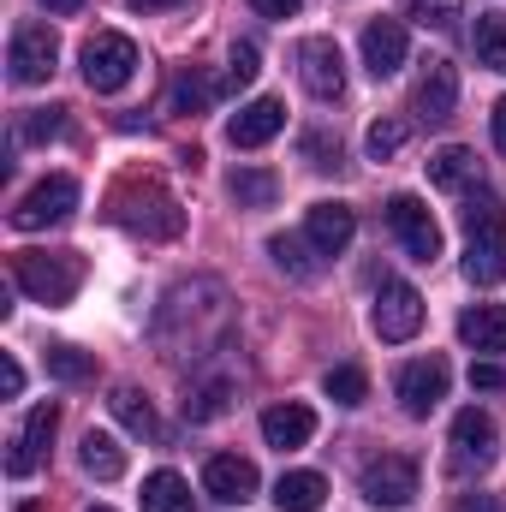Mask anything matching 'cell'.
Segmentation results:
<instances>
[{
  "mask_svg": "<svg viewBox=\"0 0 506 512\" xmlns=\"http://www.w3.org/2000/svg\"><path fill=\"white\" fill-rule=\"evenodd\" d=\"M411 108H417V120H453V108H459V66L453 60H429L423 66V78H417V90H411Z\"/></svg>",
  "mask_w": 506,
  "mask_h": 512,
  "instance_id": "cell-15",
  "label": "cell"
},
{
  "mask_svg": "<svg viewBox=\"0 0 506 512\" xmlns=\"http://www.w3.org/2000/svg\"><path fill=\"white\" fill-rule=\"evenodd\" d=\"M90 512H114V507H90Z\"/></svg>",
  "mask_w": 506,
  "mask_h": 512,
  "instance_id": "cell-46",
  "label": "cell"
},
{
  "mask_svg": "<svg viewBox=\"0 0 506 512\" xmlns=\"http://www.w3.org/2000/svg\"><path fill=\"white\" fill-rule=\"evenodd\" d=\"M322 501H328V477L322 471H286L274 483V507L280 512H322Z\"/></svg>",
  "mask_w": 506,
  "mask_h": 512,
  "instance_id": "cell-24",
  "label": "cell"
},
{
  "mask_svg": "<svg viewBox=\"0 0 506 512\" xmlns=\"http://www.w3.org/2000/svg\"><path fill=\"white\" fill-rule=\"evenodd\" d=\"M298 149H304V161H310L316 173H334V167H340V137H328V131H304Z\"/></svg>",
  "mask_w": 506,
  "mask_h": 512,
  "instance_id": "cell-37",
  "label": "cell"
},
{
  "mask_svg": "<svg viewBox=\"0 0 506 512\" xmlns=\"http://www.w3.org/2000/svg\"><path fill=\"white\" fill-rule=\"evenodd\" d=\"M453 512H501V507H495V495H459Z\"/></svg>",
  "mask_w": 506,
  "mask_h": 512,
  "instance_id": "cell-42",
  "label": "cell"
},
{
  "mask_svg": "<svg viewBox=\"0 0 506 512\" xmlns=\"http://www.w3.org/2000/svg\"><path fill=\"white\" fill-rule=\"evenodd\" d=\"M108 411L126 423L131 435H143V441H155L161 435V423H155V405L137 393V387H114V399H108Z\"/></svg>",
  "mask_w": 506,
  "mask_h": 512,
  "instance_id": "cell-28",
  "label": "cell"
},
{
  "mask_svg": "<svg viewBox=\"0 0 506 512\" xmlns=\"http://www.w3.org/2000/svg\"><path fill=\"white\" fill-rule=\"evenodd\" d=\"M405 54H411V42H405V24H399V18L364 24V66H370L376 78H393V72L405 66Z\"/></svg>",
  "mask_w": 506,
  "mask_h": 512,
  "instance_id": "cell-20",
  "label": "cell"
},
{
  "mask_svg": "<svg viewBox=\"0 0 506 512\" xmlns=\"http://www.w3.org/2000/svg\"><path fill=\"white\" fill-rule=\"evenodd\" d=\"M280 126H286V102L256 96V102H245V108L227 120V137H233V149H262V143H268Z\"/></svg>",
  "mask_w": 506,
  "mask_h": 512,
  "instance_id": "cell-19",
  "label": "cell"
},
{
  "mask_svg": "<svg viewBox=\"0 0 506 512\" xmlns=\"http://www.w3.org/2000/svg\"><path fill=\"white\" fill-rule=\"evenodd\" d=\"M108 221H120V227L143 233V239H179L185 209H179L155 179H126V185L108 197Z\"/></svg>",
  "mask_w": 506,
  "mask_h": 512,
  "instance_id": "cell-3",
  "label": "cell"
},
{
  "mask_svg": "<svg viewBox=\"0 0 506 512\" xmlns=\"http://www.w3.org/2000/svg\"><path fill=\"white\" fill-rule=\"evenodd\" d=\"M387 227H393V239L405 245L411 262H435V256H441V227H435V215H429L411 191H399V197L387 203Z\"/></svg>",
  "mask_w": 506,
  "mask_h": 512,
  "instance_id": "cell-13",
  "label": "cell"
},
{
  "mask_svg": "<svg viewBox=\"0 0 506 512\" xmlns=\"http://www.w3.org/2000/svg\"><path fill=\"white\" fill-rule=\"evenodd\" d=\"M42 6H48L54 18H72V12H84V0H42Z\"/></svg>",
  "mask_w": 506,
  "mask_h": 512,
  "instance_id": "cell-43",
  "label": "cell"
},
{
  "mask_svg": "<svg viewBox=\"0 0 506 512\" xmlns=\"http://www.w3.org/2000/svg\"><path fill=\"white\" fill-rule=\"evenodd\" d=\"M54 137H66V108H36V114H24L18 143H54Z\"/></svg>",
  "mask_w": 506,
  "mask_h": 512,
  "instance_id": "cell-35",
  "label": "cell"
},
{
  "mask_svg": "<svg viewBox=\"0 0 506 512\" xmlns=\"http://www.w3.org/2000/svg\"><path fill=\"white\" fill-rule=\"evenodd\" d=\"M268 256H274V268H280L286 280H316V274H322V251H316L310 239H298V233H274V239H268Z\"/></svg>",
  "mask_w": 506,
  "mask_h": 512,
  "instance_id": "cell-25",
  "label": "cell"
},
{
  "mask_svg": "<svg viewBox=\"0 0 506 512\" xmlns=\"http://www.w3.org/2000/svg\"><path fill=\"white\" fill-rule=\"evenodd\" d=\"M477 66L506 72V12H483L477 18Z\"/></svg>",
  "mask_w": 506,
  "mask_h": 512,
  "instance_id": "cell-31",
  "label": "cell"
},
{
  "mask_svg": "<svg viewBox=\"0 0 506 512\" xmlns=\"http://www.w3.org/2000/svg\"><path fill=\"white\" fill-rule=\"evenodd\" d=\"M54 423H60V405H36V411L18 423V435H12V453H6V477H30V471L48 459Z\"/></svg>",
  "mask_w": 506,
  "mask_h": 512,
  "instance_id": "cell-14",
  "label": "cell"
},
{
  "mask_svg": "<svg viewBox=\"0 0 506 512\" xmlns=\"http://www.w3.org/2000/svg\"><path fill=\"white\" fill-rule=\"evenodd\" d=\"M352 233H358L352 203H316V209L304 215V239H310L322 256H340L346 245H352Z\"/></svg>",
  "mask_w": 506,
  "mask_h": 512,
  "instance_id": "cell-18",
  "label": "cell"
},
{
  "mask_svg": "<svg viewBox=\"0 0 506 512\" xmlns=\"http://www.w3.org/2000/svg\"><path fill=\"white\" fill-rule=\"evenodd\" d=\"M233 376L227 370H209V376H197V382L185 387V423H215L227 405H233Z\"/></svg>",
  "mask_w": 506,
  "mask_h": 512,
  "instance_id": "cell-21",
  "label": "cell"
},
{
  "mask_svg": "<svg viewBox=\"0 0 506 512\" xmlns=\"http://www.w3.org/2000/svg\"><path fill=\"white\" fill-rule=\"evenodd\" d=\"M209 102H215V84H209L197 66H191V72H179V78H173V90H167V108H173V114H203Z\"/></svg>",
  "mask_w": 506,
  "mask_h": 512,
  "instance_id": "cell-30",
  "label": "cell"
},
{
  "mask_svg": "<svg viewBox=\"0 0 506 512\" xmlns=\"http://www.w3.org/2000/svg\"><path fill=\"white\" fill-rule=\"evenodd\" d=\"M227 191L239 197V209H268V203L280 197V179L262 173V167H239V173L227 179Z\"/></svg>",
  "mask_w": 506,
  "mask_h": 512,
  "instance_id": "cell-29",
  "label": "cell"
},
{
  "mask_svg": "<svg viewBox=\"0 0 506 512\" xmlns=\"http://www.w3.org/2000/svg\"><path fill=\"white\" fill-rule=\"evenodd\" d=\"M0 393H6V399H18V393H24V370H18V358H6V364H0Z\"/></svg>",
  "mask_w": 506,
  "mask_h": 512,
  "instance_id": "cell-40",
  "label": "cell"
},
{
  "mask_svg": "<svg viewBox=\"0 0 506 512\" xmlns=\"http://www.w3.org/2000/svg\"><path fill=\"white\" fill-rule=\"evenodd\" d=\"M370 328H376L387 346L411 340V334L423 328V292L405 286V280H387V286L376 292V304H370Z\"/></svg>",
  "mask_w": 506,
  "mask_h": 512,
  "instance_id": "cell-12",
  "label": "cell"
},
{
  "mask_svg": "<svg viewBox=\"0 0 506 512\" xmlns=\"http://www.w3.org/2000/svg\"><path fill=\"white\" fill-rule=\"evenodd\" d=\"M310 435H316V411L304 399H286V405H268L262 411V441L268 447L298 453V447H310Z\"/></svg>",
  "mask_w": 506,
  "mask_h": 512,
  "instance_id": "cell-17",
  "label": "cell"
},
{
  "mask_svg": "<svg viewBox=\"0 0 506 512\" xmlns=\"http://www.w3.org/2000/svg\"><path fill=\"white\" fill-rule=\"evenodd\" d=\"M471 387L495 393V387H506V370H501V364H471Z\"/></svg>",
  "mask_w": 506,
  "mask_h": 512,
  "instance_id": "cell-39",
  "label": "cell"
},
{
  "mask_svg": "<svg viewBox=\"0 0 506 512\" xmlns=\"http://www.w3.org/2000/svg\"><path fill=\"white\" fill-rule=\"evenodd\" d=\"M78 66H84V84L96 90V96H114V90H126L131 78H137V42L120 36V30H96L90 42H84V54H78Z\"/></svg>",
  "mask_w": 506,
  "mask_h": 512,
  "instance_id": "cell-5",
  "label": "cell"
},
{
  "mask_svg": "<svg viewBox=\"0 0 506 512\" xmlns=\"http://www.w3.org/2000/svg\"><path fill=\"white\" fill-rule=\"evenodd\" d=\"M495 143H501V149H506V96H501V102H495Z\"/></svg>",
  "mask_w": 506,
  "mask_h": 512,
  "instance_id": "cell-44",
  "label": "cell"
},
{
  "mask_svg": "<svg viewBox=\"0 0 506 512\" xmlns=\"http://www.w3.org/2000/svg\"><path fill=\"white\" fill-rule=\"evenodd\" d=\"M72 209H78V179H72V173H48L42 185L24 191V203L12 209V227H18V233H42V227L72 221Z\"/></svg>",
  "mask_w": 506,
  "mask_h": 512,
  "instance_id": "cell-6",
  "label": "cell"
},
{
  "mask_svg": "<svg viewBox=\"0 0 506 512\" xmlns=\"http://www.w3.org/2000/svg\"><path fill=\"white\" fill-rule=\"evenodd\" d=\"M358 489H364V501H370V507L399 512V507H411V501H417V465H411L405 453H381V459L364 465Z\"/></svg>",
  "mask_w": 506,
  "mask_h": 512,
  "instance_id": "cell-11",
  "label": "cell"
},
{
  "mask_svg": "<svg viewBox=\"0 0 506 512\" xmlns=\"http://www.w3.org/2000/svg\"><path fill=\"white\" fill-rule=\"evenodd\" d=\"M54 66H60L54 30H48V24H18V30H12V54H6L12 84H24V90H30V84H48Z\"/></svg>",
  "mask_w": 506,
  "mask_h": 512,
  "instance_id": "cell-9",
  "label": "cell"
},
{
  "mask_svg": "<svg viewBox=\"0 0 506 512\" xmlns=\"http://www.w3.org/2000/svg\"><path fill=\"white\" fill-rule=\"evenodd\" d=\"M298 78L316 102H340L346 96V54L334 36H304L298 42Z\"/></svg>",
  "mask_w": 506,
  "mask_h": 512,
  "instance_id": "cell-10",
  "label": "cell"
},
{
  "mask_svg": "<svg viewBox=\"0 0 506 512\" xmlns=\"http://www.w3.org/2000/svg\"><path fill=\"white\" fill-rule=\"evenodd\" d=\"M203 489H209V501H221V507H245L256 495V465L239 459V453H215V459L203 465Z\"/></svg>",
  "mask_w": 506,
  "mask_h": 512,
  "instance_id": "cell-16",
  "label": "cell"
},
{
  "mask_svg": "<svg viewBox=\"0 0 506 512\" xmlns=\"http://www.w3.org/2000/svg\"><path fill=\"white\" fill-rule=\"evenodd\" d=\"M256 60H262V54H256V42H239V48H233V60H227V84H233V90H245L256 72H262Z\"/></svg>",
  "mask_w": 506,
  "mask_h": 512,
  "instance_id": "cell-38",
  "label": "cell"
},
{
  "mask_svg": "<svg viewBox=\"0 0 506 512\" xmlns=\"http://www.w3.org/2000/svg\"><path fill=\"white\" fill-rule=\"evenodd\" d=\"M429 185H435V191H471V185H477V155H471L465 143L435 149V155H429Z\"/></svg>",
  "mask_w": 506,
  "mask_h": 512,
  "instance_id": "cell-23",
  "label": "cell"
},
{
  "mask_svg": "<svg viewBox=\"0 0 506 512\" xmlns=\"http://www.w3.org/2000/svg\"><path fill=\"white\" fill-rule=\"evenodd\" d=\"M495 459H501V429H495V417L477 411V405H465V411L453 417V471H459V477H477V471H489Z\"/></svg>",
  "mask_w": 506,
  "mask_h": 512,
  "instance_id": "cell-7",
  "label": "cell"
},
{
  "mask_svg": "<svg viewBox=\"0 0 506 512\" xmlns=\"http://www.w3.org/2000/svg\"><path fill=\"white\" fill-rule=\"evenodd\" d=\"M405 137H411L405 120H376L370 137H364V149H370V161H387V155H399V149H405Z\"/></svg>",
  "mask_w": 506,
  "mask_h": 512,
  "instance_id": "cell-36",
  "label": "cell"
},
{
  "mask_svg": "<svg viewBox=\"0 0 506 512\" xmlns=\"http://www.w3.org/2000/svg\"><path fill=\"white\" fill-rule=\"evenodd\" d=\"M42 358H48V376H54V382H66V387H78V382H90V376H96V358H90V352H78V346H48Z\"/></svg>",
  "mask_w": 506,
  "mask_h": 512,
  "instance_id": "cell-32",
  "label": "cell"
},
{
  "mask_svg": "<svg viewBox=\"0 0 506 512\" xmlns=\"http://www.w3.org/2000/svg\"><path fill=\"white\" fill-rule=\"evenodd\" d=\"M447 382H453L447 358H441V352H429V358H411V364H399V376H393V393H399L405 417H429V411L447 399Z\"/></svg>",
  "mask_w": 506,
  "mask_h": 512,
  "instance_id": "cell-8",
  "label": "cell"
},
{
  "mask_svg": "<svg viewBox=\"0 0 506 512\" xmlns=\"http://www.w3.org/2000/svg\"><path fill=\"white\" fill-rule=\"evenodd\" d=\"M465 274L477 286H501L506 280V203L495 191H471L465 197Z\"/></svg>",
  "mask_w": 506,
  "mask_h": 512,
  "instance_id": "cell-2",
  "label": "cell"
},
{
  "mask_svg": "<svg viewBox=\"0 0 506 512\" xmlns=\"http://www.w3.org/2000/svg\"><path fill=\"white\" fill-rule=\"evenodd\" d=\"M12 280H18V292H30L36 304L60 310V304H72L78 286H84V256L78 251H18L12 256Z\"/></svg>",
  "mask_w": 506,
  "mask_h": 512,
  "instance_id": "cell-4",
  "label": "cell"
},
{
  "mask_svg": "<svg viewBox=\"0 0 506 512\" xmlns=\"http://www.w3.org/2000/svg\"><path fill=\"white\" fill-rule=\"evenodd\" d=\"M405 18H417L423 30H453L465 18V0H405Z\"/></svg>",
  "mask_w": 506,
  "mask_h": 512,
  "instance_id": "cell-34",
  "label": "cell"
},
{
  "mask_svg": "<svg viewBox=\"0 0 506 512\" xmlns=\"http://www.w3.org/2000/svg\"><path fill=\"white\" fill-rule=\"evenodd\" d=\"M149 334H155V346H161L167 358H209V352H221V346L233 340L227 286H221V280H179V286L161 298Z\"/></svg>",
  "mask_w": 506,
  "mask_h": 512,
  "instance_id": "cell-1",
  "label": "cell"
},
{
  "mask_svg": "<svg viewBox=\"0 0 506 512\" xmlns=\"http://www.w3.org/2000/svg\"><path fill=\"white\" fill-rule=\"evenodd\" d=\"M143 512H191V483L179 471L143 477Z\"/></svg>",
  "mask_w": 506,
  "mask_h": 512,
  "instance_id": "cell-27",
  "label": "cell"
},
{
  "mask_svg": "<svg viewBox=\"0 0 506 512\" xmlns=\"http://www.w3.org/2000/svg\"><path fill=\"white\" fill-rule=\"evenodd\" d=\"M322 387H328L334 405H364V399H370V376H364L358 364H334V370L322 376Z\"/></svg>",
  "mask_w": 506,
  "mask_h": 512,
  "instance_id": "cell-33",
  "label": "cell"
},
{
  "mask_svg": "<svg viewBox=\"0 0 506 512\" xmlns=\"http://www.w3.org/2000/svg\"><path fill=\"white\" fill-rule=\"evenodd\" d=\"M137 12H167V6H179V0H131Z\"/></svg>",
  "mask_w": 506,
  "mask_h": 512,
  "instance_id": "cell-45",
  "label": "cell"
},
{
  "mask_svg": "<svg viewBox=\"0 0 506 512\" xmlns=\"http://www.w3.org/2000/svg\"><path fill=\"white\" fill-rule=\"evenodd\" d=\"M459 340L471 352H506V304H471L459 316Z\"/></svg>",
  "mask_w": 506,
  "mask_h": 512,
  "instance_id": "cell-22",
  "label": "cell"
},
{
  "mask_svg": "<svg viewBox=\"0 0 506 512\" xmlns=\"http://www.w3.org/2000/svg\"><path fill=\"white\" fill-rule=\"evenodd\" d=\"M251 6L262 12V18H292V12H298L304 0H251Z\"/></svg>",
  "mask_w": 506,
  "mask_h": 512,
  "instance_id": "cell-41",
  "label": "cell"
},
{
  "mask_svg": "<svg viewBox=\"0 0 506 512\" xmlns=\"http://www.w3.org/2000/svg\"><path fill=\"white\" fill-rule=\"evenodd\" d=\"M78 459H84V471H90L96 483H114V477H126V447H120L108 429H90V435L78 441Z\"/></svg>",
  "mask_w": 506,
  "mask_h": 512,
  "instance_id": "cell-26",
  "label": "cell"
}]
</instances>
